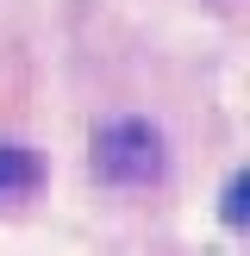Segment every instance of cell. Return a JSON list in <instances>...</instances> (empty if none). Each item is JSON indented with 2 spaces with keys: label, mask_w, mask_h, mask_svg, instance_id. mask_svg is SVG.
I'll return each mask as SVG.
<instances>
[{
  "label": "cell",
  "mask_w": 250,
  "mask_h": 256,
  "mask_svg": "<svg viewBox=\"0 0 250 256\" xmlns=\"http://www.w3.org/2000/svg\"><path fill=\"white\" fill-rule=\"evenodd\" d=\"M244 194H250V182H244V175H232V188H225V225H244Z\"/></svg>",
  "instance_id": "3"
},
{
  "label": "cell",
  "mask_w": 250,
  "mask_h": 256,
  "mask_svg": "<svg viewBox=\"0 0 250 256\" xmlns=\"http://www.w3.org/2000/svg\"><path fill=\"white\" fill-rule=\"evenodd\" d=\"M32 188H38V156L25 144H0V200L32 194Z\"/></svg>",
  "instance_id": "2"
},
{
  "label": "cell",
  "mask_w": 250,
  "mask_h": 256,
  "mask_svg": "<svg viewBox=\"0 0 250 256\" xmlns=\"http://www.w3.org/2000/svg\"><path fill=\"white\" fill-rule=\"evenodd\" d=\"M162 132L150 119H106L94 132V169L119 188H150L162 182Z\"/></svg>",
  "instance_id": "1"
}]
</instances>
